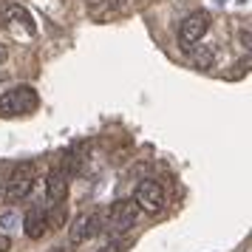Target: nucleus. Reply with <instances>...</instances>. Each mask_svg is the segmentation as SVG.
I'll use <instances>...</instances> for the list:
<instances>
[{
	"mask_svg": "<svg viewBox=\"0 0 252 252\" xmlns=\"http://www.w3.org/2000/svg\"><path fill=\"white\" fill-rule=\"evenodd\" d=\"M34 179H37V167L34 161H17L9 173V179H6V187H3V198L9 201V204H17V201H23L26 195L32 193V187H34Z\"/></svg>",
	"mask_w": 252,
	"mask_h": 252,
	"instance_id": "1",
	"label": "nucleus"
},
{
	"mask_svg": "<svg viewBox=\"0 0 252 252\" xmlns=\"http://www.w3.org/2000/svg\"><path fill=\"white\" fill-rule=\"evenodd\" d=\"M40 105V96L32 85H14L9 91H3L0 96V114L3 116H26L37 111Z\"/></svg>",
	"mask_w": 252,
	"mask_h": 252,
	"instance_id": "2",
	"label": "nucleus"
},
{
	"mask_svg": "<svg viewBox=\"0 0 252 252\" xmlns=\"http://www.w3.org/2000/svg\"><path fill=\"white\" fill-rule=\"evenodd\" d=\"M164 201H167L164 187H161V182H156V179H145V182H139L136 190H133V204L139 207V213L159 216L161 210H164Z\"/></svg>",
	"mask_w": 252,
	"mask_h": 252,
	"instance_id": "3",
	"label": "nucleus"
},
{
	"mask_svg": "<svg viewBox=\"0 0 252 252\" xmlns=\"http://www.w3.org/2000/svg\"><path fill=\"white\" fill-rule=\"evenodd\" d=\"M139 218V207L133 204V198L127 201V198H122V201H114L111 204V210H108V216H105V227L102 229H111V232H127V229L136 224Z\"/></svg>",
	"mask_w": 252,
	"mask_h": 252,
	"instance_id": "4",
	"label": "nucleus"
},
{
	"mask_svg": "<svg viewBox=\"0 0 252 252\" xmlns=\"http://www.w3.org/2000/svg\"><path fill=\"white\" fill-rule=\"evenodd\" d=\"M207 29H210V14L207 12H190L182 23H179V43H182L184 48H193L195 43L207 34Z\"/></svg>",
	"mask_w": 252,
	"mask_h": 252,
	"instance_id": "5",
	"label": "nucleus"
},
{
	"mask_svg": "<svg viewBox=\"0 0 252 252\" xmlns=\"http://www.w3.org/2000/svg\"><path fill=\"white\" fill-rule=\"evenodd\" d=\"M0 17H3V23L9 26L12 32H23L26 37H34L37 34L34 17L26 12L23 6H17V3H6V6L0 9Z\"/></svg>",
	"mask_w": 252,
	"mask_h": 252,
	"instance_id": "6",
	"label": "nucleus"
},
{
	"mask_svg": "<svg viewBox=\"0 0 252 252\" xmlns=\"http://www.w3.org/2000/svg\"><path fill=\"white\" fill-rule=\"evenodd\" d=\"M99 229H102V218H99V213H82V216H77V221L71 224L68 241L71 244H85V241L94 238Z\"/></svg>",
	"mask_w": 252,
	"mask_h": 252,
	"instance_id": "7",
	"label": "nucleus"
},
{
	"mask_svg": "<svg viewBox=\"0 0 252 252\" xmlns=\"http://www.w3.org/2000/svg\"><path fill=\"white\" fill-rule=\"evenodd\" d=\"M48 210L46 207H32L29 213H26L23 218V232H26V238H32V241H40L43 235L48 232Z\"/></svg>",
	"mask_w": 252,
	"mask_h": 252,
	"instance_id": "8",
	"label": "nucleus"
},
{
	"mask_svg": "<svg viewBox=\"0 0 252 252\" xmlns=\"http://www.w3.org/2000/svg\"><path fill=\"white\" fill-rule=\"evenodd\" d=\"M46 195L51 204H63L65 198H68V176L54 167V170L46 176Z\"/></svg>",
	"mask_w": 252,
	"mask_h": 252,
	"instance_id": "9",
	"label": "nucleus"
},
{
	"mask_svg": "<svg viewBox=\"0 0 252 252\" xmlns=\"http://www.w3.org/2000/svg\"><path fill=\"white\" fill-rule=\"evenodd\" d=\"M187 51H190V65H193V68H210V65H213V60H216V46H198V43H195L193 48H187Z\"/></svg>",
	"mask_w": 252,
	"mask_h": 252,
	"instance_id": "10",
	"label": "nucleus"
},
{
	"mask_svg": "<svg viewBox=\"0 0 252 252\" xmlns=\"http://www.w3.org/2000/svg\"><path fill=\"white\" fill-rule=\"evenodd\" d=\"M130 247H133V241L130 238H114V241H108L99 252H127Z\"/></svg>",
	"mask_w": 252,
	"mask_h": 252,
	"instance_id": "11",
	"label": "nucleus"
},
{
	"mask_svg": "<svg viewBox=\"0 0 252 252\" xmlns=\"http://www.w3.org/2000/svg\"><path fill=\"white\" fill-rule=\"evenodd\" d=\"M65 224V207L63 204H54V213H48V227H63Z\"/></svg>",
	"mask_w": 252,
	"mask_h": 252,
	"instance_id": "12",
	"label": "nucleus"
},
{
	"mask_svg": "<svg viewBox=\"0 0 252 252\" xmlns=\"http://www.w3.org/2000/svg\"><path fill=\"white\" fill-rule=\"evenodd\" d=\"M17 221H20V218H17V213H12V210H9V213H3V216H0V229H3V232H9V229H14V224H17Z\"/></svg>",
	"mask_w": 252,
	"mask_h": 252,
	"instance_id": "13",
	"label": "nucleus"
},
{
	"mask_svg": "<svg viewBox=\"0 0 252 252\" xmlns=\"http://www.w3.org/2000/svg\"><path fill=\"white\" fill-rule=\"evenodd\" d=\"M9 247H12L9 235H0V252H9Z\"/></svg>",
	"mask_w": 252,
	"mask_h": 252,
	"instance_id": "14",
	"label": "nucleus"
},
{
	"mask_svg": "<svg viewBox=\"0 0 252 252\" xmlns=\"http://www.w3.org/2000/svg\"><path fill=\"white\" fill-rule=\"evenodd\" d=\"M6 57H9V54H6V46H0V65L6 63Z\"/></svg>",
	"mask_w": 252,
	"mask_h": 252,
	"instance_id": "15",
	"label": "nucleus"
},
{
	"mask_svg": "<svg viewBox=\"0 0 252 252\" xmlns=\"http://www.w3.org/2000/svg\"><path fill=\"white\" fill-rule=\"evenodd\" d=\"M51 252H63V250H51Z\"/></svg>",
	"mask_w": 252,
	"mask_h": 252,
	"instance_id": "16",
	"label": "nucleus"
},
{
	"mask_svg": "<svg viewBox=\"0 0 252 252\" xmlns=\"http://www.w3.org/2000/svg\"><path fill=\"white\" fill-rule=\"evenodd\" d=\"M250 65H252V57H250Z\"/></svg>",
	"mask_w": 252,
	"mask_h": 252,
	"instance_id": "17",
	"label": "nucleus"
}]
</instances>
